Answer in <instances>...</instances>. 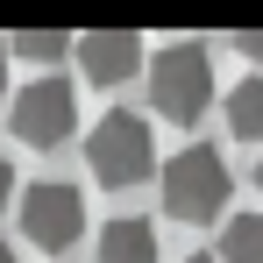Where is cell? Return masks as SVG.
Here are the masks:
<instances>
[{
	"instance_id": "obj_15",
	"label": "cell",
	"mask_w": 263,
	"mask_h": 263,
	"mask_svg": "<svg viewBox=\"0 0 263 263\" xmlns=\"http://www.w3.org/2000/svg\"><path fill=\"white\" fill-rule=\"evenodd\" d=\"M185 263H220V256H185Z\"/></svg>"
},
{
	"instance_id": "obj_7",
	"label": "cell",
	"mask_w": 263,
	"mask_h": 263,
	"mask_svg": "<svg viewBox=\"0 0 263 263\" xmlns=\"http://www.w3.org/2000/svg\"><path fill=\"white\" fill-rule=\"evenodd\" d=\"M100 263H157V228L142 214H121L100 228Z\"/></svg>"
},
{
	"instance_id": "obj_10",
	"label": "cell",
	"mask_w": 263,
	"mask_h": 263,
	"mask_svg": "<svg viewBox=\"0 0 263 263\" xmlns=\"http://www.w3.org/2000/svg\"><path fill=\"white\" fill-rule=\"evenodd\" d=\"M14 57L57 64V57H79V36H64V29H22V36H14Z\"/></svg>"
},
{
	"instance_id": "obj_4",
	"label": "cell",
	"mask_w": 263,
	"mask_h": 263,
	"mask_svg": "<svg viewBox=\"0 0 263 263\" xmlns=\"http://www.w3.org/2000/svg\"><path fill=\"white\" fill-rule=\"evenodd\" d=\"M7 128L22 135L29 149H57L64 135L79 128V92L64 71H43V79H29V86L14 92V107H7Z\"/></svg>"
},
{
	"instance_id": "obj_16",
	"label": "cell",
	"mask_w": 263,
	"mask_h": 263,
	"mask_svg": "<svg viewBox=\"0 0 263 263\" xmlns=\"http://www.w3.org/2000/svg\"><path fill=\"white\" fill-rule=\"evenodd\" d=\"M256 192H263V157H256Z\"/></svg>"
},
{
	"instance_id": "obj_1",
	"label": "cell",
	"mask_w": 263,
	"mask_h": 263,
	"mask_svg": "<svg viewBox=\"0 0 263 263\" xmlns=\"http://www.w3.org/2000/svg\"><path fill=\"white\" fill-rule=\"evenodd\" d=\"M206 107H214V57H206V43H164L149 57V114L192 128Z\"/></svg>"
},
{
	"instance_id": "obj_6",
	"label": "cell",
	"mask_w": 263,
	"mask_h": 263,
	"mask_svg": "<svg viewBox=\"0 0 263 263\" xmlns=\"http://www.w3.org/2000/svg\"><path fill=\"white\" fill-rule=\"evenodd\" d=\"M135 64H142V36L135 29H86L79 36V71L92 86H121V79H135Z\"/></svg>"
},
{
	"instance_id": "obj_14",
	"label": "cell",
	"mask_w": 263,
	"mask_h": 263,
	"mask_svg": "<svg viewBox=\"0 0 263 263\" xmlns=\"http://www.w3.org/2000/svg\"><path fill=\"white\" fill-rule=\"evenodd\" d=\"M0 263H22V249H7V242H0Z\"/></svg>"
},
{
	"instance_id": "obj_13",
	"label": "cell",
	"mask_w": 263,
	"mask_h": 263,
	"mask_svg": "<svg viewBox=\"0 0 263 263\" xmlns=\"http://www.w3.org/2000/svg\"><path fill=\"white\" fill-rule=\"evenodd\" d=\"M0 92H7V43H0Z\"/></svg>"
},
{
	"instance_id": "obj_3",
	"label": "cell",
	"mask_w": 263,
	"mask_h": 263,
	"mask_svg": "<svg viewBox=\"0 0 263 263\" xmlns=\"http://www.w3.org/2000/svg\"><path fill=\"white\" fill-rule=\"evenodd\" d=\"M157 164V142H149V121L128 114V107H114V114H100L86 135V171L100 185H114V192H128L135 178H149Z\"/></svg>"
},
{
	"instance_id": "obj_5",
	"label": "cell",
	"mask_w": 263,
	"mask_h": 263,
	"mask_svg": "<svg viewBox=\"0 0 263 263\" xmlns=\"http://www.w3.org/2000/svg\"><path fill=\"white\" fill-rule=\"evenodd\" d=\"M79 228H86V192H79V185L43 178V185H29V192H22V235H29L36 249L64 256V249L79 242Z\"/></svg>"
},
{
	"instance_id": "obj_11",
	"label": "cell",
	"mask_w": 263,
	"mask_h": 263,
	"mask_svg": "<svg viewBox=\"0 0 263 263\" xmlns=\"http://www.w3.org/2000/svg\"><path fill=\"white\" fill-rule=\"evenodd\" d=\"M235 43H242V57H256V64H263V29H242Z\"/></svg>"
},
{
	"instance_id": "obj_9",
	"label": "cell",
	"mask_w": 263,
	"mask_h": 263,
	"mask_svg": "<svg viewBox=\"0 0 263 263\" xmlns=\"http://www.w3.org/2000/svg\"><path fill=\"white\" fill-rule=\"evenodd\" d=\"M220 263H263V214H235L220 228Z\"/></svg>"
},
{
	"instance_id": "obj_2",
	"label": "cell",
	"mask_w": 263,
	"mask_h": 263,
	"mask_svg": "<svg viewBox=\"0 0 263 263\" xmlns=\"http://www.w3.org/2000/svg\"><path fill=\"white\" fill-rule=\"evenodd\" d=\"M164 214L171 220H220V206H228V157H220L214 142H192V149H178L171 164H164Z\"/></svg>"
},
{
	"instance_id": "obj_12",
	"label": "cell",
	"mask_w": 263,
	"mask_h": 263,
	"mask_svg": "<svg viewBox=\"0 0 263 263\" xmlns=\"http://www.w3.org/2000/svg\"><path fill=\"white\" fill-rule=\"evenodd\" d=\"M14 199V171H7V157H0V206Z\"/></svg>"
},
{
	"instance_id": "obj_8",
	"label": "cell",
	"mask_w": 263,
	"mask_h": 263,
	"mask_svg": "<svg viewBox=\"0 0 263 263\" xmlns=\"http://www.w3.org/2000/svg\"><path fill=\"white\" fill-rule=\"evenodd\" d=\"M228 128L235 142H263V79H242V86H228Z\"/></svg>"
}]
</instances>
